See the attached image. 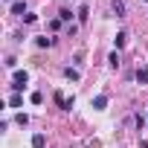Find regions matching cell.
<instances>
[{
    "label": "cell",
    "instance_id": "obj_1",
    "mask_svg": "<svg viewBox=\"0 0 148 148\" xmlns=\"http://www.w3.org/2000/svg\"><path fill=\"white\" fill-rule=\"evenodd\" d=\"M26 82H29V73H26V70H18V73H15V79H12V90L26 87Z\"/></svg>",
    "mask_w": 148,
    "mask_h": 148
},
{
    "label": "cell",
    "instance_id": "obj_2",
    "mask_svg": "<svg viewBox=\"0 0 148 148\" xmlns=\"http://www.w3.org/2000/svg\"><path fill=\"white\" fill-rule=\"evenodd\" d=\"M93 108H96V110H105V108H108V96H96V99H93Z\"/></svg>",
    "mask_w": 148,
    "mask_h": 148
},
{
    "label": "cell",
    "instance_id": "obj_3",
    "mask_svg": "<svg viewBox=\"0 0 148 148\" xmlns=\"http://www.w3.org/2000/svg\"><path fill=\"white\" fill-rule=\"evenodd\" d=\"M44 145H47V136L44 134H35L32 136V148H44Z\"/></svg>",
    "mask_w": 148,
    "mask_h": 148
},
{
    "label": "cell",
    "instance_id": "obj_4",
    "mask_svg": "<svg viewBox=\"0 0 148 148\" xmlns=\"http://www.w3.org/2000/svg\"><path fill=\"white\" fill-rule=\"evenodd\" d=\"M12 15H26V6H23V0H18V3L12 6Z\"/></svg>",
    "mask_w": 148,
    "mask_h": 148
},
{
    "label": "cell",
    "instance_id": "obj_5",
    "mask_svg": "<svg viewBox=\"0 0 148 148\" xmlns=\"http://www.w3.org/2000/svg\"><path fill=\"white\" fill-rule=\"evenodd\" d=\"M21 105H23V99H21L18 93H15V96H9V108H21Z\"/></svg>",
    "mask_w": 148,
    "mask_h": 148
},
{
    "label": "cell",
    "instance_id": "obj_6",
    "mask_svg": "<svg viewBox=\"0 0 148 148\" xmlns=\"http://www.w3.org/2000/svg\"><path fill=\"white\" fill-rule=\"evenodd\" d=\"M136 82H139V84H148V70H139V73H136Z\"/></svg>",
    "mask_w": 148,
    "mask_h": 148
},
{
    "label": "cell",
    "instance_id": "obj_7",
    "mask_svg": "<svg viewBox=\"0 0 148 148\" xmlns=\"http://www.w3.org/2000/svg\"><path fill=\"white\" fill-rule=\"evenodd\" d=\"M113 12H116V15L125 12V3H122V0H113Z\"/></svg>",
    "mask_w": 148,
    "mask_h": 148
},
{
    "label": "cell",
    "instance_id": "obj_8",
    "mask_svg": "<svg viewBox=\"0 0 148 148\" xmlns=\"http://www.w3.org/2000/svg\"><path fill=\"white\" fill-rule=\"evenodd\" d=\"M125 41H128V32H119L116 35V47H125Z\"/></svg>",
    "mask_w": 148,
    "mask_h": 148
},
{
    "label": "cell",
    "instance_id": "obj_9",
    "mask_svg": "<svg viewBox=\"0 0 148 148\" xmlns=\"http://www.w3.org/2000/svg\"><path fill=\"white\" fill-rule=\"evenodd\" d=\"M67 79H70V82H79V70H70V67H67Z\"/></svg>",
    "mask_w": 148,
    "mask_h": 148
},
{
    "label": "cell",
    "instance_id": "obj_10",
    "mask_svg": "<svg viewBox=\"0 0 148 148\" xmlns=\"http://www.w3.org/2000/svg\"><path fill=\"white\" fill-rule=\"evenodd\" d=\"M108 61H110V67H119V55H116V52H110V58H108Z\"/></svg>",
    "mask_w": 148,
    "mask_h": 148
},
{
    "label": "cell",
    "instance_id": "obj_11",
    "mask_svg": "<svg viewBox=\"0 0 148 148\" xmlns=\"http://www.w3.org/2000/svg\"><path fill=\"white\" fill-rule=\"evenodd\" d=\"M145 70H148V67H145Z\"/></svg>",
    "mask_w": 148,
    "mask_h": 148
}]
</instances>
